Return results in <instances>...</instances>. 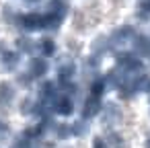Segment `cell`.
Returning a JSON list of instances; mask_svg holds the SVG:
<instances>
[{
	"mask_svg": "<svg viewBox=\"0 0 150 148\" xmlns=\"http://www.w3.org/2000/svg\"><path fill=\"white\" fill-rule=\"evenodd\" d=\"M146 148H150V136H148V140H146Z\"/></svg>",
	"mask_w": 150,
	"mask_h": 148,
	"instance_id": "obj_12",
	"label": "cell"
},
{
	"mask_svg": "<svg viewBox=\"0 0 150 148\" xmlns=\"http://www.w3.org/2000/svg\"><path fill=\"white\" fill-rule=\"evenodd\" d=\"M31 70H33V74H35V76H41V74L45 72V62H41V60H33Z\"/></svg>",
	"mask_w": 150,
	"mask_h": 148,
	"instance_id": "obj_8",
	"label": "cell"
},
{
	"mask_svg": "<svg viewBox=\"0 0 150 148\" xmlns=\"http://www.w3.org/2000/svg\"><path fill=\"white\" fill-rule=\"evenodd\" d=\"M41 148H56V146H54V144H50V142H47V144H43V146H41Z\"/></svg>",
	"mask_w": 150,
	"mask_h": 148,
	"instance_id": "obj_11",
	"label": "cell"
},
{
	"mask_svg": "<svg viewBox=\"0 0 150 148\" xmlns=\"http://www.w3.org/2000/svg\"><path fill=\"white\" fill-rule=\"evenodd\" d=\"M93 148H109V146H107V142H105V140L97 138V140L93 142Z\"/></svg>",
	"mask_w": 150,
	"mask_h": 148,
	"instance_id": "obj_10",
	"label": "cell"
},
{
	"mask_svg": "<svg viewBox=\"0 0 150 148\" xmlns=\"http://www.w3.org/2000/svg\"><path fill=\"white\" fill-rule=\"evenodd\" d=\"M56 111L62 113V115H70V113H72V103H70L68 99H60V101L56 103Z\"/></svg>",
	"mask_w": 150,
	"mask_h": 148,
	"instance_id": "obj_5",
	"label": "cell"
},
{
	"mask_svg": "<svg viewBox=\"0 0 150 148\" xmlns=\"http://www.w3.org/2000/svg\"><path fill=\"white\" fill-rule=\"evenodd\" d=\"M72 134L74 136H86L88 134V123L86 121H76L72 125Z\"/></svg>",
	"mask_w": 150,
	"mask_h": 148,
	"instance_id": "obj_6",
	"label": "cell"
},
{
	"mask_svg": "<svg viewBox=\"0 0 150 148\" xmlns=\"http://www.w3.org/2000/svg\"><path fill=\"white\" fill-rule=\"evenodd\" d=\"M119 115H121V111L117 109V105H113V103H109V105H105V125H109V123H113V121H117L119 119Z\"/></svg>",
	"mask_w": 150,
	"mask_h": 148,
	"instance_id": "obj_2",
	"label": "cell"
},
{
	"mask_svg": "<svg viewBox=\"0 0 150 148\" xmlns=\"http://www.w3.org/2000/svg\"><path fill=\"white\" fill-rule=\"evenodd\" d=\"M56 134H58V138H68V136H72V127H68V125H58V127H56Z\"/></svg>",
	"mask_w": 150,
	"mask_h": 148,
	"instance_id": "obj_9",
	"label": "cell"
},
{
	"mask_svg": "<svg viewBox=\"0 0 150 148\" xmlns=\"http://www.w3.org/2000/svg\"><path fill=\"white\" fill-rule=\"evenodd\" d=\"M105 142H107V146H111V148H121V146H123V138H121L119 134H115V132H109L107 138H105Z\"/></svg>",
	"mask_w": 150,
	"mask_h": 148,
	"instance_id": "obj_3",
	"label": "cell"
},
{
	"mask_svg": "<svg viewBox=\"0 0 150 148\" xmlns=\"http://www.w3.org/2000/svg\"><path fill=\"white\" fill-rule=\"evenodd\" d=\"M13 89H11V84L8 82H2L0 84V103H8L11 99H13Z\"/></svg>",
	"mask_w": 150,
	"mask_h": 148,
	"instance_id": "obj_4",
	"label": "cell"
},
{
	"mask_svg": "<svg viewBox=\"0 0 150 148\" xmlns=\"http://www.w3.org/2000/svg\"><path fill=\"white\" fill-rule=\"evenodd\" d=\"M136 50H138V54H142V56H150V43H148V39H138L136 41Z\"/></svg>",
	"mask_w": 150,
	"mask_h": 148,
	"instance_id": "obj_7",
	"label": "cell"
},
{
	"mask_svg": "<svg viewBox=\"0 0 150 148\" xmlns=\"http://www.w3.org/2000/svg\"><path fill=\"white\" fill-rule=\"evenodd\" d=\"M101 111V101L97 97H91L84 101V107H82V117H93Z\"/></svg>",
	"mask_w": 150,
	"mask_h": 148,
	"instance_id": "obj_1",
	"label": "cell"
}]
</instances>
